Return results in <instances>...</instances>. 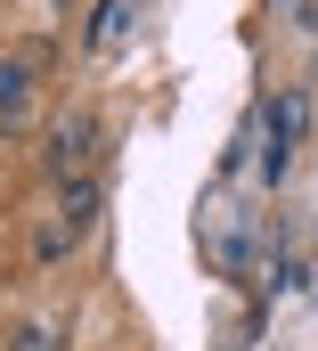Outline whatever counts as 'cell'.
Listing matches in <instances>:
<instances>
[{
  "instance_id": "obj_5",
  "label": "cell",
  "mask_w": 318,
  "mask_h": 351,
  "mask_svg": "<svg viewBox=\"0 0 318 351\" xmlns=\"http://www.w3.org/2000/svg\"><path fill=\"white\" fill-rule=\"evenodd\" d=\"M123 8H131V0H98V16H90V41H98V49L123 33Z\"/></svg>"
},
{
  "instance_id": "obj_6",
  "label": "cell",
  "mask_w": 318,
  "mask_h": 351,
  "mask_svg": "<svg viewBox=\"0 0 318 351\" xmlns=\"http://www.w3.org/2000/svg\"><path fill=\"white\" fill-rule=\"evenodd\" d=\"M16 351H58V327H16Z\"/></svg>"
},
{
  "instance_id": "obj_3",
  "label": "cell",
  "mask_w": 318,
  "mask_h": 351,
  "mask_svg": "<svg viewBox=\"0 0 318 351\" xmlns=\"http://www.w3.org/2000/svg\"><path fill=\"white\" fill-rule=\"evenodd\" d=\"M98 204H106L98 180H66V196H58V229H66V237H90V229H98Z\"/></svg>"
},
{
  "instance_id": "obj_4",
  "label": "cell",
  "mask_w": 318,
  "mask_h": 351,
  "mask_svg": "<svg viewBox=\"0 0 318 351\" xmlns=\"http://www.w3.org/2000/svg\"><path fill=\"white\" fill-rule=\"evenodd\" d=\"M33 114V66L25 58H0V123Z\"/></svg>"
},
{
  "instance_id": "obj_2",
  "label": "cell",
  "mask_w": 318,
  "mask_h": 351,
  "mask_svg": "<svg viewBox=\"0 0 318 351\" xmlns=\"http://www.w3.org/2000/svg\"><path fill=\"white\" fill-rule=\"evenodd\" d=\"M302 123H310V98H302V90H278V106H269V147H261V172H269V180L286 172V156H294Z\"/></svg>"
},
{
  "instance_id": "obj_1",
  "label": "cell",
  "mask_w": 318,
  "mask_h": 351,
  "mask_svg": "<svg viewBox=\"0 0 318 351\" xmlns=\"http://www.w3.org/2000/svg\"><path fill=\"white\" fill-rule=\"evenodd\" d=\"M41 164H49L58 180H90V164H98V123H90V114H66V123L49 131Z\"/></svg>"
}]
</instances>
